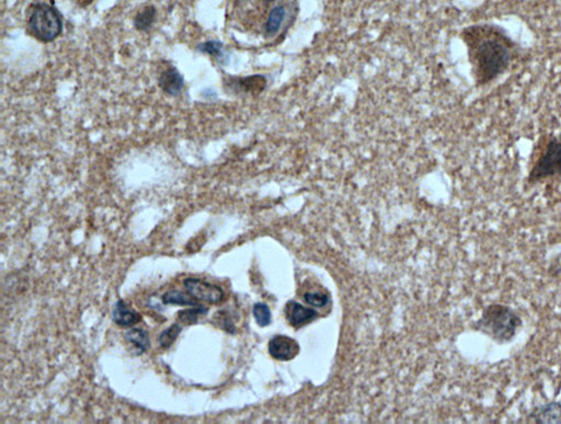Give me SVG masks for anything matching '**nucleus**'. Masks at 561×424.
I'll use <instances>...</instances> for the list:
<instances>
[{"label":"nucleus","instance_id":"f257e3e1","mask_svg":"<svg viewBox=\"0 0 561 424\" xmlns=\"http://www.w3.org/2000/svg\"><path fill=\"white\" fill-rule=\"evenodd\" d=\"M477 85L486 86L507 72L518 45L507 30L493 24H476L463 31Z\"/></svg>","mask_w":561,"mask_h":424},{"label":"nucleus","instance_id":"f03ea898","mask_svg":"<svg viewBox=\"0 0 561 424\" xmlns=\"http://www.w3.org/2000/svg\"><path fill=\"white\" fill-rule=\"evenodd\" d=\"M522 324V318L512 307L491 304L484 307L482 317L475 324V329L499 345H505L514 339Z\"/></svg>","mask_w":561,"mask_h":424},{"label":"nucleus","instance_id":"7ed1b4c3","mask_svg":"<svg viewBox=\"0 0 561 424\" xmlns=\"http://www.w3.org/2000/svg\"><path fill=\"white\" fill-rule=\"evenodd\" d=\"M28 30L44 43L54 41L63 31L62 16L53 6L38 3L29 17Z\"/></svg>","mask_w":561,"mask_h":424},{"label":"nucleus","instance_id":"20e7f679","mask_svg":"<svg viewBox=\"0 0 561 424\" xmlns=\"http://www.w3.org/2000/svg\"><path fill=\"white\" fill-rule=\"evenodd\" d=\"M553 177H561V139L556 136L549 139L545 150L530 169L528 181L535 184Z\"/></svg>","mask_w":561,"mask_h":424},{"label":"nucleus","instance_id":"39448f33","mask_svg":"<svg viewBox=\"0 0 561 424\" xmlns=\"http://www.w3.org/2000/svg\"><path fill=\"white\" fill-rule=\"evenodd\" d=\"M183 286L187 294L198 301L210 304H220L223 301L225 294L220 286L206 282L200 278H187L183 281Z\"/></svg>","mask_w":561,"mask_h":424},{"label":"nucleus","instance_id":"423d86ee","mask_svg":"<svg viewBox=\"0 0 561 424\" xmlns=\"http://www.w3.org/2000/svg\"><path fill=\"white\" fill-rule=\"evenodd\" d=\"M269 352L272 358L279 361H290L300 352V345L292 338L275 336L269 343Z\"/></svg>","mask_w":561,"mask_h":424},{"label":"nucleus","instance_id":"0eeeda50","mask_svg":"<svg viewBox=\"0 0 561 424\" xmlns=\"http://www.w3.org/2000/svg\"><path fill=\"white\" fill-rule=\"evenodd\" d=\"M528 421L537 424H560L561 402L551 401L536 407L528 416Z\"/></svg>","mask_w":561,"mask_h":424},{"label":"nucleus","instance_id":"6e6552de","mask_svg":"<svg viewBox=\"0 0 561 424\" xmlns=\"http://www.w3.org/2000/svg\"><path fill=\"white\" fill-rule=\"evenodd\" d=\"M158 85L167 95L177 97L185 88V79L174 67L164 70L158 78Z\"/></svg>","mask_w":561,"mask_h":424},{"label":"nucleus","instance_id":"1a4fd4ad","mask_svg":"<svg viewBox=\"0 0 561 424\" xmlns=\"http://www.w3.org/2000/svg\"><path fill=\"white\" fill-rule=\"evenodd\" d=\"M285 314L291 324L295 327H302L304 324H309L317 317V311L315 309L307 308V307L300 305V303L293 301L287 303Z\"/></svg>","mask_w":561,"mask_h":424},{"label":"nucleus","instance_id":"9d476101","mask_svg":"<svg viewBox=\"0 0 561 424\" xmlns=\"http://www.w3.org/2000/svg\"><path fill=\"white\" fill-rule=\"evenodd\" d=\"M141 319V315L130 308L123 301H118L113 309V322H116L118 326H134V324H139Z\"/></svg>","mask_w":561,"mask_h":424},{"label":"nucleus","instance_id":"9b49d317","mask_svg":"<svg viewBox=\"0 0 561 424\" xmlns=\"http://www.w3.org/2000/svg\"><path fill=\"white\" fill-rule=\"evenodd\" d=\"M124 338L126 341L134 345L136 352L139 355L146 352L148 347H151V340H149L148 333L145 330L133 328L126 332Z\"/></svg>","mask_w":561,"mask_h":424},{"label":"nucleus","instance_id":"f8f14e48","mask_svg":"<svg viewBox=\"0 0 561 424\" xmlns=\"http://www.w3.org/2000/svg\"><path fill=\"white\" fill-rule=\"evenodd\" d=\"M286 16V9L284 6L279 5L272 9L271 13L268 17L267 24H266V32L268 36H275L282 26L283 21Z\"/></svg>","mask_w":561,"mask_h":424},{"label":"nucleus","instance_id":"ddd939ff","mask_svg":"<svg viewBox=\"0 0 561 424\" xmlns=\"http://www.w3.org/2000/svg\"><path fill=\"white\" fill-rule=\"evenodd\" d=\"M156 13L154 6H147L141 13L136 15L134 26L139 31H148L156 20Z\"/></svg>","mask_w":561,"mask_h":424},{"label":"nucleus","instance_id":"4468645a","mask_svg":"<svg viewBox=\"0 0 561 424\" xmlns=\"http://www.w3.org/2000/svg\"><path fill=\"white\" fill-rule=\"evenodd\" d=\"M162 303L164 305H177V306H198L199 304L193 301L192 296H187V294L180 291L167 292L162 295Z\"/></svg>","mask_w":561,"mask_h":424},{"label":"nucleus","instance_id":"2eb2a0df","mask_svg":"<svg viewBox=\"0 0 561 424\" xmlns=\"http://www.w3.org/2000/svg\"><path fill=\"white\" fill-rule=\"evenodd\" d=\"M208 313V307L203 306V305H198V306H195V308L185 309L179 313L180 322L187 324H197L198 319L201 316H206Z\"/></svg>","mask_w":561,"mask_h":424},{"label":"nucleus","instance_id":"dca6fc26","mask_svg":"<svg viewBox=\"0 0 561 424\" xmlns=\"http://www.w3.org/2000/svg\"><path fill=\"white\" fill-rule=\"evenodd\" d=\"M181 331V326L177 324H171L168 329L164 330V331L160 333V336H159V345H160V347H164V349H169V347L174 345V342L179 337L180 332Z\"/></svg>","mask_w":561,"mask_h":424},{"label":"nucleus","instance_id":"f3484780","mask_svg":"<svg viewBox=\"0 0 561 424\" xmlns=\"http://www.w3.org/2000/svg\"><path fill=\"white\" fill-rule=\"evenodd\" d=\"M254 316L256 324L266 327L271 322V311L266 304H256L254 306Z\"/></svg>","mask_w":561,"mask_h":424},{"label":"nucleus","instance_id":"a211bd4d","mask_svg":"<svg viewBox=\"0 0 561 424\" xmlns=\"http://www.w3.org/2000/svg\"><path fill=\"white\" fill-rule=\"evenodd\" d=\"M198 49L204 54L213 57H222L223 55V44L218 41H208L199 45Z\"/></svg>","mask_w":561,"mask_h":424},{"label":"nucleus","instance_id":"6ab92c4d","mask_svg":"<svg viewBox=\"0 0 561 424\" xmlns=\"http://www.w3.org/2000/svg\"><path fill=\"white\" fill-rule=\"evenodd\" d=\"M304 299L312 306L323 307L328 303L329 297L327 294L321 293V292H308L304 295Z\"/></svg>","mask_w":561,"mask_h":424}]
</instances>
